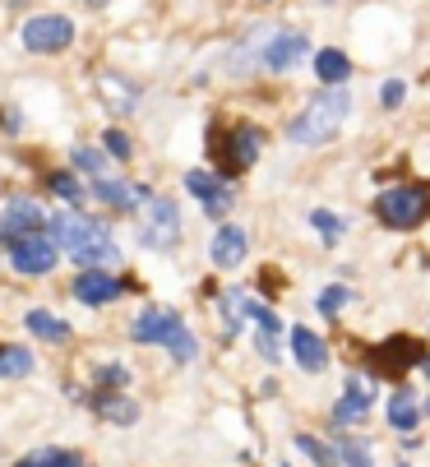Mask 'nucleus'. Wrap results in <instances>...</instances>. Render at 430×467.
<instances>
[{
  "label": "nucleus",
  "instance_id": "1",
  "mask_svg": "<svg viewBox=\"0 0 430 467\" xmlns=\"http://www.w3.org/2000/svg\"><path fill=\"white\" fill-rule=\"evenodd\" d=\"M51 236H56V245L75 259L84 274L121 259V245H116V236L107 232V223L84 218V213H51Z\"/></svg>",
  "mask_w": 430,
  "mask_h": 467
},
{
  "label": "nucleus",
  "instance_id": "2",
  "mask_svg": "<svg viewBox=\"0 0 430 467\" xmlns=\"http://www.w3.org/2000/svg\"><path fill=\"white\" fill-rule=\"evenodd\" d=\"M347 116H351V88L347 84H338V88H324L320 98H310V107L287 125V140L292 144H329L338 130L347 125Z\"/></svg>",
  "mask_w": 430,
  "mask_h": 467
},
{
  "label": "nucleus",
  "instance_id": "3",
  "mask_svg": "<svg viewBox=\"0 0 430 467\" xmlns=\"http://www.w3.org/2000/svg\"><path fill=\"white\" fill-rule=\"evenodd\" d=\"M134 343H143V348H167L181 366L194 361V352H199V343H194V333L185 328V319H181L176 310H167V306H149V310L134 319Z\"/></svg>",
  "mask_w": 430,
  "mask_h": 467
},
{
  "label": "nucleus",
  "instance_id": "4",
  "mask_svg": "<svg viewBox=\"0 0 430 467\" xmlns=\"http://www.w3.org/2000/svg\"><path fill=\"white\" fill-rule=\"evenodd\" d=\"M375 218L384 227H393V232L421 227L430 218V185H389L375 199Z\"/></svg>",
  "mask_w": 430,
  "mask_h": 467
},
{
  "label": "nucleus",
  "instance_id": "5",
  "mask_svg": "<svg viewBox=\"0 0 430 467\" xmlns=\"http://www.w3.org/2000/svg\"><path fill=\"white\" fill-rule=\"evenodd\" d=\"M139 232H143V245L172 250L181 241V213H176L172 199H163V194L143 199V204H139Z\"/></svg>",
  "mask_w": 430,
  "mask_h": 467
},
{
  "label": "nucleus",
  "instance_id": "6",
  "mask_svg": "<svg viewBox=\"0 0 430 467\" xmlns=\"http://www.w3.org/2000/svg\"><path fill=\"white\" fill-rule=\"evenodd\" d=\"M56 254H60V245H56L51 227H47V232H33V236H24V241L10 245V264H15L19 274H28V278L51 274V269H56Z\"/></svg>",
  "mask_w": 430,
  "mask_h": 467
},
{
  "label": "nucleus",
  "instance_id": "7",
  "mask_svg": "<svg viewBox=\"0 0 430 467\" xmlns=\"http://www.w3.org/2000/svg\"><path fill=\"white\" fill-rule=\"evenodd\" d=\"M371 403H375V384H371V375H351L347 379V389H342V398L333 403V426L338 431H347V426H362L366 417H371Z\"/></svg>",
  "mask_w": 430,
  "mask_h": 467
},
{
  "label": "nucleus",
  "instance_id": "8",
  "mask_svg": "<svg viewBox=\"0 0 430 467\" xmlns=\"http://www.w3.org/2000/svg\"><path fill=\"white\" fill-rule=\"evenodd\" d=\"M69 42H75V24H69L65 15H37V19L24 24V47L37 51V56L65 51Z\"/></svg>",
  "mask_w": 430,
  "mask_h": 467
},
{
  "label": "nucleus",
  "instance_id": "9",
  "mask_svg": "<svg viewBox=\"0 0 430 467\" xmlns=\"http://www.w3.org/2000/svg\"><path fill=\"white\" fill-rule=\"evenodd\" d=\"M185 190L199 199V209H204L208 218H223V213L232 209V185L218 181L213 171H185Z\"/></svg>",
  "mask_w": 430,
  "mask_h": 467
},
{
  "label": "nucleus",
  "instance_id": "10",
  "mask_svg": "<svg viewBox=\"0 0 430 467\" xmlns=\"http://www.w3.org/2000/svg\"><path fill=\"white\" fill-rule=\"evenodd\" d=\"M310 56V42L301 37V33H273L268 37V47H264V65L273 75H282V70H297V65Z\"/></svg>",
  "mask_w": 430,
  "mask_h": 467
},
{
  "label": "nucleus",
  "instance_id": "11",
  "mask_svg": "<svg viewBox=\"0 0 430 467\" xmlns=\"http://www.w3.org/2000/svg\"><path fill=\"white\" fill-rule=\"evenodd\" d=\"M421 357H425V348H421L416 338H389L384 348H375V352H371V361H375L389 379L407 375V366H416Z\"/></svg>",
  "mask_w": 430,
  "mask_h": 467
},
{
  "label": "nucleus",
  "instance_id": "12",
  "mask_svg": "<svg viewBox=\"0 0 430 467\" xmlns=\"http://www.w3.org/2000/svg\"><path fill=\"white\" fill-rule=\"evenodd\" d=\"M33 232H47L42 209L33 204V199H15V204L5 209V218H0V236H10V245H15V241H24Z\"/></svg>",
  "mask_w": 430,
  "mask_h": 467
},
{
  "label": "nucleus",
  "instance_id": "13",
  "mask_svg": "<svg viewBox=\"0 0 430 467\" xmlns=\"http://www.w3.org/2000/svg\"><path fill=\"white\" fill-rule=\"evenodd\" d=\"M223 158H227V171L255 167V158H259V130L255 125H232V135L223 144Z\"/></svg>",
  "mask_w": 430,
  "mask_h": 467
},
{
  "label": "nucleus",
  "instance_id": "14",
  "mask_svg": "<svg viewBox=\"0 0 430 467\" xmlns=\"http://www.w3.org/2000/svg\"><path fill=\"white\" fill-rule=\"evenodd\" d=\"M121 292H125V283L111 278V274H102V269H89V274L75 278V296H79L84 306H107V301H116Z\"/></svg>",
  "mask_w": 430,
  "mask_h": 467
},
{
  "label": "nucleus",
  "instance_id": "15",
  "mask_svg": "<svg viewBox=\"0 0 430 467\" xmlns=\"http://www.w3.org/2000/svg\"><path fill=\"white\" fill-rule=\"evenodd\" d=\"M93 194L102 199L107 209H121V213H139V204H143V199H149V190H139V185H125V181H111V176L93 181Z\"/></svg>",
  "mask_w": 430,
  "mask_h": 467
},
{
  "label": "nucleus",
  "instance_id": "16",
  "mask_svg": "<svg viewBox=\"0 0 430 467\" xmlns=\"http://www.w3.org/2000/svg\"><path fill=\"white\" fill-rule=\"evenodd\" d=\"M292 352H297V366L310 370V375H320V370L329 366V348H324V338H320V333H310L306 324L292 328Z\"/></svg>",
  "mask_w": 430,
  "mask_h": 467
},
{
  "label": "nucleus",
  "instance_id": "17",
  "mask_svg": "<svg viewBox=\"0 0 430 467\" xmlns=\"http://www.w3.org/2000/svg\"><path fill=\"white\" fill-rule=\"evenodd\" d=\"M246 250H250V241H246V232L241 227H218V236H213V264L218 269H236V264L246 259Z\"/></svg>",
  "mask_w": 430,
  "mask_h": 467
},
{
  "label": "nucleus",
  "instance_id": "18",
  "mask_svg": "<svg viewBox=\"0 0 430 467\" xmlns=\"http://www.w3.org/2000/svg\"><path fill=\"white\" fill-rule=\"evenodd\" d=\"M250 319L259 324V357L264 361H278V352H282V324H278V315H273V306H259V301H250Z\"/></svg>",
  "mask_w": 430,
  "mask_h": 467
},
{
  "label": "nucleus",
  "instance_id": "19",
  "mask_svg": "<svg viewBox=\"0 0 430 467\" xmlns=\"http://www.w3.org/2000/svg\"><path fill=\"white\" fill-rule=\"evenodd\" d=\"M421 412H425V408L416 403V393H412V389H398V393L389 398V408H384L389 426H393V431H403V435H407V431H416Z\"/></svg>",
  "mask_w": 430,
  "mask_h": 467
},
{
  "label": "nucleus",
  "instance_id": "20",
  "mask_svg": "<svg viewBox=\"0 0 430 467\" xmlns=\"http://www.w3.org/2000/svg\"><path fill=\"white\" fill-rule=\"evenodd\" d=\"M315 75H320V84H329V88H338V84H347V75H351V60L342 56V51H315Z\"/></svg>",
  "mask_w": 430,
  "mask_h": 467
},
{
  "label": "nucleus",
  "instance_id": "21",
  "mask_svg": "<svg viewBox=\"0 0 430 467\" xmlns=\"http://www.w3.org/2000/svg\"><path fill=\"white\" fill-rule=\"evenodd\" d=\"M28 333L33 338H42V343H69V324L60 319V315H47V310H28Z\"/></svg>",
  "mask_w": 430,
  "mask_h": 467
},
{
  "label": "nucleus",
  "instance_id": "22",
  "mask_svg": "<svg viewBox=\"0 0 430 467\" xmlns=\"http://www.w3.org/2000/svg\"><path fill=\"white\" fill-rule=\"evenodd\" d=\"M93 408L107 417V421H116V426H134L139 421V408L130 403V398H111V393H93Z\"/></svg>",
  "mask_w": 430,
  "mask_h": 467
},
{
  "label": "nucleus",
  "instance_id": "23",
  "mask_svg": "<svg viewBox=\"0 0 430 467\" xmlns=\"http://www.w3.org/2000/svg\"><path fill=\"white\" fill-rule=\"evenodd\" d=\"M33 375V352L28 348H0V379H24Z\"/></svg>",
  "mask_w": 430,
  "mask_h": 467
},
{
  "label": "nucleus",
  "instance_id": "24",
  "mask_svg": "<svg viewBox=\"0 0 430 467\" xmlns=\"http://www.w3.org/2000/svg\"><path fill=\"white\" fill-rule=\"evenodd\" d=\"M15 467H84V458L69 453V449H37V453H28V458L15 462Z\"/></svg>",
  "mask_w": 430,
  "mask_h": 467
},
{
  "label": "nucleus",
  "instance_id": "25",
  "mask_svg": "<svg viewBox=\"0 0 430 467\" xmlns=\"http://www.w3.org/2000/svg\"><path fill=\"white\" fill-rule=\"evenodd\" d=\"M310 227L320 232V241H324V245H338V241H342V232H347V218L315 209V213H310Z\"/></svg>",
  "mask_w": 430,
  "mask_h": 467
},
{
  "label": "nucleus",
  "instance_id": "26",
  "mask_svg": "<svg viewBox=\"0 0 430 467\" xmlns=\"http://www.w3.org/2000/svg\"><path fill=\"white\" fill-rule=\"evenodd\" d=\"M338 453H342V467H375V458H371V444H366V440H342V444H338Z\"/></svg>",
  "mask_w": 430,
  "mask_h": 467
},
{
  "label": "nucleus",
  "instance_id": "27",
  "mask_svg": "<svg viewBox=\"0 0 430 467\" xmlns=\"http://www.w3.org/2000/svg\"><path fill=\"white\" fill-rule=\"evenodd\" d=\"M69 158H75V171H89L93 181H102V176H107V158H102L98 149H75Z\"/></svg>",
  "mask_w": 430,
  "mask_h": 467
},
{
  "label": "nucleus",
  "instance_id": "28",
  "mask_svg": "<svg viewBox=\"0 0 430 467\" xmlns=\"http://www.w3.org/2000/svg\"><path fill=\"white\" fill-rule=\"evenodd\" d=\"M47 185H51V190H56V194L65 199V204H84V190H79V181H75V176H65V171H51V176H47Z\"/></svg>",
  "mask_w": 430,
  "mask_h": 467
},
{
  "label": "nucleus",
  "instance_id": "29",
  "mask_svg": "<svg viewBox=\"0 0 430 467\" xmlns=\"http://www.w3.org/2000/svg\"><path fill=\"white\" fill-rule=\"evenodd\" d=\"M297 449H301L315 467H338V462H333V453H338V449H324L315 435H297Z\"/></svg>",
  "mask_w": 430,
  "mask_h": 467
},
{
  "label": "nucleus",
  "instance_id": "30",
  "mask_svg": "<svg viewBox=\"0 0 430 467\" xmlns=\"http://www.w3.org/2000/svg\"><path fill=\"white\" fill-rule=\"evenodd\" d=\"M347 301H351V292H347L342 283H338V287H324V292H320V310H324V315H338V310H342Z\"/></svg>",
  "mask_w": 430,
  "mask_h": 467
},
{
  "label": "nucleus",
  "instance_id": "31",
  "mask_svg": "<svg viewBox=\"0 0 430 467\" xmlns=\"http://www.w3.org/2000/svg\"><path fill=\"white\" fill-rule=\"evenodd\" d=\"M98 384H102V389H125V384H130V370L111 361V366H102V375H98Z\"/></svg>",
  "mask_w": 430,
  "mask_h": 467
},
{
  "label": "nucleus",
  "instance_id": "32",
  "mask_svg": "<svg viewBox=\"0 0 430 467\" xmlns=\"http://www.w3.org/2000/svg\"><path fill=\"white\" fill-rule=\"evenodd\" d=\"M403 98H407V84H403V79H389V84L380 88V102H384V107H403Z\"/></svg>",
  "mask_w": 430,
  "mask_h": 467
},
{
  "label": "nucleus",
  "instance_id": "33",
  "mask_svg": "<svg viewBox=\"0 0 430 467\" xmlns=\"http://www.w3.org/2000/svg\"><path fill=\"white\" fill-rule=\"evenodd\" d=\"M107 153H111V158H121V162L130 158V140L121 135V130H111V135H107Z\"/></svg>",
  "mask_w": 430,
  "mask_h": 467
},
{
  "label": "nucleus",
  "instance_id": "34",
  "mask_svg": "<svg viewBox=\"0 0 430 467\" xmlns=\"http://www.w3.org/2000/svg\"><path fill=\"white\" fill-rule=\"evenodd\" d=\"M425 379H430V361H425Z\"/></svg>",
  "mask_w": 430,
  "mask_h": 467
}]
</instances>
